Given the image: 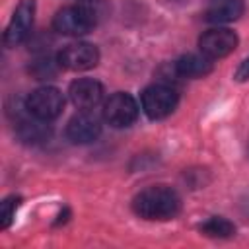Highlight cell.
Masks as SVG:
<instances>
[{
  "mask_svg": "<svg viewBox=\"0 0 249 249\" xmlns=\"http://www.w3.org/2000/svg\"><path fill=\"white\" fill-rule=\"evenodd\" d=\"M142 109L150 119H165L167 115H171L179 103V93L173 86L165 84V82H158L148 86L142 91L140 97Z\"/></svg>",
  "mask_w": 249,
  "mask_h": 249,
  "instance_id": "3",
  "label": "cell"
},
{
  "mask_svg": "<svg viewBox=\"0 0 249 249\" xmlns=\"http://www.w3.org/2000/svg\"><path fill=\"white\" fill-rule=\"evenodd\" d=\"M16 130H18V136L27 144L45 142L51 134V130L47 128V121H41L33 115H29V119H19L16 124Z\"/></svg>",
  "mask_w": 249,
  "mask_h": 249,
  "instance_id": "13",
  "label": "cell"
},
{
  "mask_svg": "<svg viewBox=\"0 0 249 249\" xmlns=\"http://www.w3.org/2000/svg\"><path fill=\"white\" fill-rule=\"evenodd\" d=\"M56 66H60L58 60H53V58L45 56V58L35 60V62L31 64L29 72H31L37 80H47V78H53V76L56 74Z\"/></svg>",
  "mask_w": 249,
  "mask_h": 249,
  "instance_id": "16",
  "label": "cell"
},
{
  "mask_svg": "<svg viewBox=\"0 0 249 249\" xmlns=\"http://www.w3.org/2000/svg\"><path fill=\"white\" fill-rule=\"evenodd\" d=\"M56 60H58L60 68L82 72V70H89V68L97 66L99 51L91 43L78 41V43H70V45L62 47L58 51V54H56Z\"/></svg>",
  "mask_w": 249,
  "mask_h": 249,
  "instance_id": "7",
  "label": "cell"
},
{
  "mask_svg": "<svg viewBox=\"0 0 249 249\" xmlns=\"http://www.w3.org/2000/svg\"><path fill=\"white\" fill-rule=\"evenodd\" d=\"M243 14V0H210L206 19L212 23H230Z\"/></svg>",
  "mask_w": 249,
  "mask_h": 249,
  "instance_id": "12",
  "label": "cell"
},
{
  "mask_svg": "<svg viewBox=\"0 0 249 249\" xmlns=\"http://www.w3.org/2000/svg\"><path fill=\"white\" fill-rule=\"evenodd\" d=\"M33 19H35V0H19L16 6L6 31H4V45L6 47H16L23 43L31 29H33Z\"/></svg>",
  "mask_w": 249,
  "mask_h": 249,
  "instance_id": "6",
  "label": "cell"
},
{
  "mask_svg": "<svg viewBox=\"0 0 249 249\" xmlns=\"http://www.w3.org/2000/svg\"><path fill=\"white\" fill-rule=\"evenodd\" d=\"M99 12L91 2H80L74 6L60 8L53 18L54 31L70 37H80L89 33L97 23Z\"/></svg>",
  "mask_w": 249,
  "mask_h": 249,
  "instance_id": "2",
  "label": "cell"
},
{
  "mask_svg": "<svg viewBox=\"0 0 249 249\" xmlns=\"http://www.w3.org/2000/svg\"><path fill=\"white\" fill-rule=\"evenodd\" d=\"M99 134H101V119L91 109L88 111L82 109L66 124V138L72 144H89L97 140Z\"/></svg>",
  "mask_w": 249,
  "mask_h": 249,
  "instance_id": "9",
  "label": "cell"
},
{
  "mask_svg": "<svg viewBox=\"0 0 249 249\" xmlns=\"http://www.w3.org/2000/svg\"><path fill=\"white\" fill-rule=\"evenodd\" d=\"M19 204H21V198L16 195H10L0 202V230H8L12 226Z\"/></svg>",
  "mask_w": 249,
  "mask_h": 249,
  "instance_id": "15",
  "label": "cell"
},
{
  "mask_svg": "<svg viewBox=\"0 0 249 249\" xmlns=\"http://www.w3.org/2000/svg\"><path fill=\"white\" fill-rule=\"evenodd\" d=\"M138 117V103L126 91L113 93L103 105V119L115 128L130 126Z\"/></svg>",
  "mask_w": 249,
  "mask_h": 249,
  "instance_id": "5",
  "label": "cell"
},
{
  "mask_svg": "<svg viewBox=\"0 0 249 249\" xmlns=\"http://www.w3.org/2000/svg\"><path fill=\"white\" fill-rule=\"evenodd\" d=\"M68 95H70V101L78 109L88 111V109L97 107L99 101L103 99V86L93 78H78L70 84Z\"/></svg>",
  "mask_w": 249,
  "mask_h": 249,
  "instance_id": "10",
  "label": "cell"
},
{
  "mask_svg": "<svg viewBox=\"0 0 249 249\" xmlns=\"http://www.w3.org/2000/svg\"><path fill=\"white\" fill-rule=\"evenodd\" d=\"M198 230H200V233H204L206 237H216V239H228V237H231V235L235 233V226H233L230 220L222 218V216H212V218H208L206 222H202V224L198 226Z\"/></svg>",
  "mask_w": 249,
  "mask_h": 249,
  "instance_id": "14",
  "label": "cell"
},
{
  "mask_svg": "<svg viewBox=\"0 0 249 249\" xmlns=\"http://www.w3.org/2000/svg\"><path fill=\"white\" fill-rule=\"evenodd\" d=\"M64 109V95L54 86H43L33 89L25 99V111L41 121L56 119Z\"/></svg>",
  "mask_w": 249,
  "mask_h": 249,
  "instance_id": "4",
  "label": "cell"
},
{
  "mask_svg": "<svg viewBox=\"0 0 249 249\" xmlns=\"http://www.w3.org/2000/svg\"><path fill=\"white\" fill-rule=\"evenodd\" d=\"M237 82H247L249 80V56L247 58H243V62L237 66V70H235V76H233Z\"/></svg>",
  "mask_w": 249,
  "mask_h": 249,
  "instance_id": "17",
  "label": "cell"
},
{
  "mask_svg": "<svg viewBox=\"0 0 249 249\" xmlns=\"http://www.w3.org/2000/svg\"><path fill=\"white\" fill-rule=\"evenodd\" d=\"M132 210L136 216L150 222L173 220L181 212V196L167 185H152L132 198Z\"/></svg>",
  "mask_w": 249,
  "mask_h": 249,
  "instance_id": "1",
  "label": "cell"
},
{
  "mask_svg": "<svg viewBox=\"0 0 249 249\" xmlns=\"http://www.w3.org/2000/svg\"><path fill=\"white\" fill-rule=\"evenodd\" d=\"M214 68V62L204 56L202 53L200 54H183L175 60L173 64V70L179 78H189V80H196V78H204L212 72Z\"/></svg>",
  "mask_w": 249,
  "mask_h": 249,
  "instance_id": "11",
  "label": "cell"
},
{
  "mask_svg": "<svg viewBox=\"0 0 249 249\" xmlns=\"http://www.w3.org/2000/svg\"><path fill=\"white\" fill-rule=\"evenodd\" d=\"M237 43H239V37L231 29L216 27V29H208L206 33L200 35L198 49L210 60H218V58H224L230 53H233Z\"/></svg>",
  "mask_w": 249,
  "mask_h": 249,
  "instance_id": "8",
  "label": "cell"
}]
</instances>
